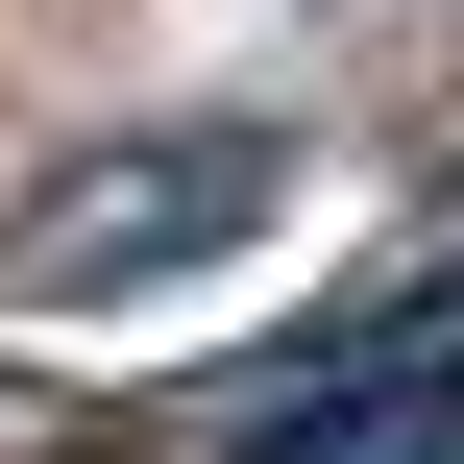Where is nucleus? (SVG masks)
Masks as SVG:
<instances>
[{
    "label": "nucleus",
    "instance_id": "f257e3e1",
    "mask_svg": "<svg viewBox=\"0 0 464 464\" xmlns=\"http://www.w3.org/2000/svg\"><path fill=\"white\" fill-rule=\"evenodd\" d=\"M269 196H294L269 122H122V147H73V171L0 220V294H24V318H122V294L269 245Z\"/></svg>",
    "mask_w": 464,
    "mask_h": 464
},
{
    "label": "nucleus",
    "instance_id": "f03ea898",
    "mask_svg": "<svg viewBox=\"0 0 464 464\" xmlns=\"http://www.w3.org/2000/svg\"><path fill=\"white\" fill-rule=\"evenodd\" d=\"M245 464H464V318L367 343V367H318L294 416H245Z\"/></svg>",
    "mask_w": 464,
    "mask_h": 464
}]
</instances>
